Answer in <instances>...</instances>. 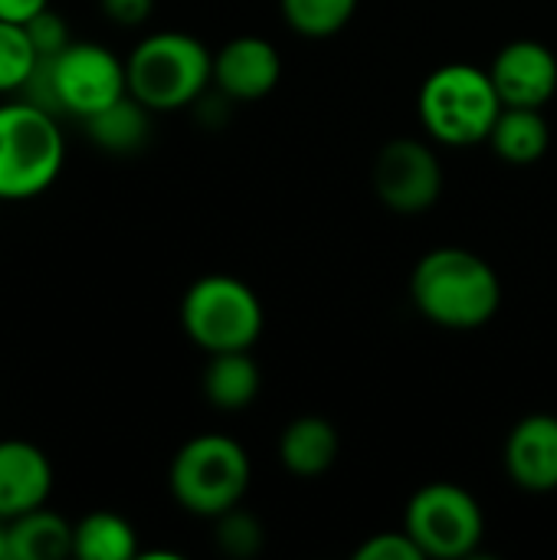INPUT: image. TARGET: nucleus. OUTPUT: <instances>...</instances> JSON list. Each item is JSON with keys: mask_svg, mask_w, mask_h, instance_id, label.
<instances>
[{"mask_svg": "<svg viewBox=\"0 0 557 560\" xmlns=\"http://www.w3.org/2000/svg\"><path fill=\"white\" fill-rule=\"evenodd\" d=\"M154 10V0H102V13L118 26H141Z\"/></svg>", "mask_w": 557, "mask_h": 560, "instance_id": "nucleus-25", "label": "nucleus"}, {"mask_svg": "<svg viewBox=\"0 0 557 560\" xmlns=\"http://www.w3.org/2000/svg\"><path fill=\"white\" fill-rule=\"evenodd\" d=\"M26 89H39L30 102L85 121L128 95V72L112 49L98 43H69L59 56L39 59Z\"/></svg>", "mask_w": 557, "mask_h": 560, "instance_id": "nucleus-5", "label": "nucleus"}, {"mask_svg": "<svg viewBox=\"0 0 557 560\" xmlns=\"http://www.w3.org/2000/svg\"><path fill=\"white\" fill-rule=\"evenodd\" d=\"M489 75L502 105L542 108L557 92V56L538 39H515L496 52Z\"/></svg>", "mask_w": 557, "mask_h": 560, "instance_id": "nucleus-10", "label": "nucleus"}, {"mask_svg": "<svg viewBox=\"0 0 557 560\" xmlns=\"http://www.w3.org/2000/svg\"><path fill=\"white\" fill-rule=\"evenodd\" d=\"M427 558L420 551V545L410 538V532H381L374 538H368L358 551L355 560H420Z\"/></svg>", "mask_w": 557, "mask_h": 560, "instance_id": "nucleus-24", "label": "nucleus"}, {"mask_svg": "<svg viewBox=\"0 0 557 560\" xmlns=\"http://www.w3.org/2000/svg\"><path fill=\"white\" fill-rule=\"evenodd\" d=\"M279 7L295 33L309 39H325L348 26L358 10V0H279Z\"/></svg>", "mask_w": 557, "mask_h": 560, "instance_id": "nucleus-20", "label": "nucleus"}, {"mask_svg": "<svg viewBox=\"0 0 557 560\" xmlns=\"http://www.w3.org/2000/svg\"><path fill=\"white\" fill-rule=\"evenodd\" d=\"M3 545H7V522L0 518V560H3Z\"/></svg>", "mask_w": 557, "mask_h": 560, "instance_id": "nucleus-27", "label": "nucleus"}, {"mask_svg": "<svg viewBox=\"0 0 557 560\" xmlns=\"http://www.w3.org/2000/svg\"><path fill=\"white\" fill-rule=\"evenodd\" d=\"M26 33H30V43H33V49H36L39 59H53V56H59L72 43L66 20L59 13H53L49 7L26 23Z\"/></svg>", "mask_w": 557, "mask_h": 560, "instance_id": "nucleus-23", "label": "nucleus"}, {"mask_svg": "<svg viewBox=\"0 0 557 560\" xmlns=\"http://www.w3.org/2000/svg\"><path fill=\"white\" fill-rule=\"evenodd\" d=\"M53 492V466L46 453L26 440H0V518L10 522L43 509Z\"/></svg>", "mask_w": 557, "mask_h": 560, "instance_id": "nucleus-13", "label": "nucleus"}, {"mask_svg": "<svg viewBox=\"0 0 557 560\" xmlns=\"http://www.w3.org/2000/svg\"><path fill=\"white\" fill-rule=\"evenodd\" d=\"M282 75V59L276 46L263 36H236L213 56V82L227 98L259 102Z\"/></svg>", "mask_w": 557, "mask_h": 560, "instance_id": "nucleus-11", "label": "nucleus"}, {"mask_svg": "<svg viewBox=\"0 0 557 560\" xmlns=\"http://www.w3.org/2000/svg\"><path fill=\"white\" fill-rule=\"evenodd\" d=\"M374 194L397 213H420L437 203L443 190V167L430 144L417 138L387 141L371 167Z\"/></svg>", "mask_w": 557, "mask_h": 560, "instance_id": "nucleus-9", "label": "nucleus"}, {"mask_svg": "<svg viewBox=\"0 0 557 560\" xmlns=\"http://www.w3.org/2000/svg\"><path fill=\"white\" fill-rule=\"evenodd\" d=\"M410 299L423 318L450 331H473L502 305L499 272L463 246L430 249L410 276Z\"/></svg>", "mask_w": 557, "mask_h": 560, "instance_id": "nucleus-1", "label": "nucleus"}, {"mask_svg": "<svg viewBox=\"0 0 557 560\" xmlns=\"http://www.w3.org/2000/svg\"><path fill=\"white\" fill-rule=\"evenodd\" d=\"M263 305L256 292L236 276H204L181 302V325L187 338L207 354L250 351L263 335Z\"/></svg>", "mask_w": 557, "mask_h": 560, "instance_id": "nucleus-7", "label": "nucleus"}, {"mask_svg": "<svg viewBox=\"0 0 557 560\" xmlns=\"http://www.w3.org/2000/svg\"><path fill=\"white\" fill-rule=\"evenodd\" d=\"M489 144L509 164H535L552 144V128H548L542 108L502 105V112L489 131Z\"/></svg>", "mask_w": 557, "mask_h": 560, "instance_id": "nucleus-17", "label": "nucleus"}, {"mask_svg": "<svg viewBox=\"0 0 557 560\" xmlns=\"http://www.w3.org/2000/svg\"><path fill=\"white\" fill-rule=\"evenodd\" d=\"M259 384H263L259 368L246 351L210 354V364L204 371V397L210 400V407L223 413L246 410L256 400Z\"/></svg>", "mask_w": 557, "mask_h": 560, "instance_id": "nucleus-16", "label": "nucleus"}, {"mask_svg": "<svg viewBox=\"0 0 557 560\" xmlns=\"http://www.w3.org/2000/svg\"><path fill=\"white\" fill-rule=\"evenodd\" d=\"M46 7H49V0H0V20L26 26Z\"/></svg>", "mask_w": 557, "mask_h": 560, "instance_id": "nucleus-26", "label": "nucleus"}, {"mask_svg": "<svg viewBox=\"0 0 557 560\" xmlns=\"http://www.w3.org/2000/svg\"><path fill=\"white\" fill-rule=\"evenodd\" d=\"M506 469L522 492L557 489V417L532 413L519 420L506 440Z\"/></svg>", "mask_w": 557, "mask_h": 560, "instance_id": "nucleus-12", "label": "nucleus"}, {"mask_svg": "<svg viewBox=\"0 0 557 560\" xmlns=\"http://www.w3.org/2000/svg\"><path fill=\"white\" fill-rule=\"evenodd\" d=\"M76 525H69L62 515L43 509H33L26 515H16L7 522V545L3 560H59L72 555Z\"/></svg>", "mask_w": 557, "mask_h": 560, "instance_id": "nucleus-14", "label": "nucleus"}, {"mask_svg": "<svg viewBox=\"0 0 557 560\" xmlns=\"http://www.w3.org/2000/svg\"><path fill=\"white\" fill-rule=\"evenodd\" d=\"M341 440L325 417H299L279 436V459L292 476L312 479L332 469L338 459Z\"/></svg>", "mask_w": 557, "mask_h": 560, "instance_id": "nucleus-15", "label": "nucleus"}, {"mask_svg": "<svg viewBox=\"0 0 557 560\" xmlns=\"http://www.w3.org/2000/svg\"><path fill=\"white\" fill-rule=\"evenodd\" d=\"M85 128H89V138L102 151H108V154H131V151H141L144 141L151 138V108L141 105L128 92L118 102H112L108 108H102L92 118H85Z\"/></svg>", "mask_w": 557, "mask_h": 560, "instance_id": "nucleus-18", "label": "nucleus"}, {"mask_svg": "<svg viewBox=\"0 0 557 560\" xmlns=\"http://www.w3.org/2000/svg\"><path fill=\"white\" fill-rule=\"evenodd\" d=\"M250 476V456L236 440L204 433L177 450L171 463V492L190 515L217 518L243 502Z\"/></svg>", "mask_w": 557, "mask_h": 560, "instance_id": "nucleus-6", "label": "nucleus"}, {"mask_svg": "<svg viewBox=\"0 0 557 560\" xmlns=\"http://www.w3.org/2000/svg\"><path fill=\"white\" fill-rule=\"evenodd\" d=\"M404 528L427 558L456 560L469 558L479 548L486 518L476 495H469L463 486L430 482L410 499Z\"/></svg>", "mask_w": 557, "mask_h": 560, "instance_id": "nucleus-8", "label": "nucleus"}, {"mask_svg": "<svg viewBox=\"0 0 557 560\" xmlns=\"http://www.w3.org/2000/svg\"><path fill=\"white\" fill-rule=\"evenodd\" d=\"M420 121L430 138L450 148H473L489 141V131L502 112V98L492 85L489 69L469 62H446L420 85Z\"/></svg>", "mask_w": 557, "mask_h": 560, "instance_id": "nucleus-3", "label": "nucleus"}, {"mask_svg": "<svg viewBox=\"0 0 557 560\" xmlns=\"http://www.w3.org/2000/svg\"><path fill=\"white\" fill-rule=\"evenodd\" d=\"M36 66H39V56L30 43L26 26L0 20V95L26 89Z\"/></svg>", "mask_w": 557, "mask_h": 560, "instance_id": "nucleus-21", "label": "nucleus"}, {"mask_svg": "<svg viewBox=\"0 0 557 560\" xmlns=\"http://www.w3.org/2000/svg\"><path fill=\"white\" fill-rule=\"evenodd\" d=\"M72 555L82 560H131L138 555V535L121 515L92 512L76 525Z\"/></svg>", "mask_w": 557, "mask_h": 560, "instance_id": "nucleus-19", "label": "nucleus"}, {"mask_svg": "<svg viewBox=\"0 0 557 560\" xmlns=\"http://www.w3.org/2000/svg\"><path fill=\"white\" fill-rule=\"evenodd\" d=\"M66 161L56 112L36 102L0 105V200H33L53 187Z\"/></svg>", "mask_w": 557, "mask_h": 560, "instance_id": "nucleus-4", "label": "nucleus"}, {"mask_svg": "<svg viewBox=\"0 0 557 560\" xmlns=\"http://www.w3.org/2000/svg\"><path fill=\"white\" fill-rule=\"evenodd\" d=\"M128 92L151 112H174L197 102L213 79L210 49L181 30L144 36L125 59Z\"/></svg>", "mask_w": 557, "mask_h": 560, "instance_id": "nucleus-2", "label": "nucleus"}, {"mask_svg": "<svg viewBox=\"0 0 557 560\" xmlns=\"http://www.w3.org/2000/svg\"><path fill=\"white\" fill-rule=\"evenodd\" d=\"M217 522V548L227 555V558H236V560H246V558H256L259 551H263V525L256 522V515H250V512H243L240 505L236 509H230V512H223V515H217L213 518Z\"/></svg>", "mask_w": 557, "mask_h": 560, "instance_id": "nucleus-22", "label": "nucleus"}]
</instances>
